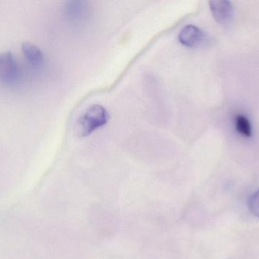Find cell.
I'll return each mask as SVG.
<instances>
[{
  "label": "cell",
  "mask_w": 259,
  "mask_h": 259,
  "mask_svg": "<svg viewBox=\"0 0 259 259\" xmlns=\"http://www.w3.org/2000/svg\"><path fill=\"white\" fill-rule=\"evenodd\" d=\"M109 120V113L104 106L93 105L79 118L76 125V132L79 136H88L99 128L105 126Z\"/></svg>",
  "instance_id": "6da1fadb"
},
{
  "label": "cell",
  "mask_w": 259,
  "mask_h": 259,
  "mask_svg": "<svg viewBox=\"0 0 259 259\" xmlns=\"http://www.w3.org/2000/svg\"><path fill=\"white\" fill-rule=\"evenodd\" d=\"M21 71L15 56L10 52L0 53V82L12 84L19 79Z\"/></svg>",
  "instance_id": "7a4b0ae2"
},
{
  "label": "cell",
  "mask_w": 259,
  "mask_h": 259,
  "mask_svg": "<svg viewBox=\"0 0 259 259\" xmlns=\"http://www.w3.org/2000/svg\"><path fill=\"white\" fill-rule=\"evenodd\" d=\"M209 6L213 17L219 24H229L234 18V7L231 2L210 1Z\"/></svg>",
  "instance_id": "3957f363"
},
{
  "label": "cell",
  "mask_w": 259,
  "mask_h": 259,
  "mask_svg": "<svg viewBox=\"0 0 259 259\" xmlns=\"http://www.w3.org/2000/svg\"><path fill=\"white\" fill-rule=\"evenodd\" d=\"M205 34L199 27L195 25H187L179 34V41L187 47H196L203 41Z\"/></svg>",
  "instance_id": "277c9868"
},
{
  "label": "cell",
  "mask_w": 259,
  "mask_h": 259,
  "mask_svg": "<svg viewBox=\"0 0 259 259\" xmlns=\"http://www.w3.org/2000/svg\"><path fill=\"white\" fill-rule=\"evenodd\" d=\"M88 13L89 8L86 2H68L65 6V14L71 21L80 22L88 16Z\"/></svg>",
  "instance_id": "5b68a950"
},
{
  "label": "cell",
  "mask_w": 259,
  "mask_h": 259,
  "mask_svg": "<svg viewBox=\"0 0 259 259\" xmlns=\"http://www.w3.org/2000/svg\"><path fill=\"white\" fill-rule=\"evenodd\" d=\"M21 50L26 59L34 66H39L44 61V53L37 46L30 42H24L21 44Z\"/></svg>",
  "instance_id": "8992f818"
},
{
  "label": "cell",
  "mask_w": 259,
  "mask_h": 259,
  "mask_svg": "<svg viewBox=\"0 0 259 259\" xmlns=\"http://www.w3.org/2000/svg\"><path fill=\"white\" fill-rule=\"evenodd\" d=\"M235 127L237 132L246 138L252 136V126L249 120L245 116L240 114L236 117Z\"/></svg>",
  "instance_id": "52a82bcc"
},
{
  "label": "cell",
  "mask_w": 259,
  "mask_h": 259,
  "mask_svg": "<svg viewBox=\"0 0 259 259\" xmlns=\"http://www.w3.org/2000/svg\"><path fill=\"white\" fill-rule=\"evenodd\" d=\"M247 205L251 214L259 218V190L249 196Z\"/></svg>",
  "instance_id": "ba28073f"
}]
</instances>
